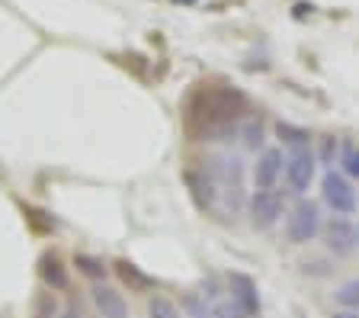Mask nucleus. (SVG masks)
I'll return each instance as SVG.
<instances>
[{"instance_id":"f257e3e1","label":"nucleus","mask_w":359,"mask_h":318,"mask_svg":"<svg viewBox=\"0 0 359 318\" xmlns=\"http://www.w3.org/2000/svg\"><path fill=\"white\" fill-rule=\"evenodd\" d=\"M247 110V97L228 84H199L183 106V126L196 142H218L231 135L241 113Z\"/></svg>"},{"instance_id":"f03ea898","label":"nucleus","mask_w":359,"mask_h":318,"mask_svg":"<svg viewBox=\"0 0 359 318\" xmlns=\"http://www.w3.org/2000/svg\"><path fill=\"white\" fill-rule=\"evenodd\" d=\"M321 232V206L311 199H299L292 206L289 219H285V235L292 244H308Z\"/></svg>"},{"instance_id":"7ed1b4c3","label":"nucleus","mask_w":359,"mask_h":318,"mask_svg":"<svg viewBox=\"0 0 359 318\" xmlns=\"http://www.w3.org/2000/svg\"><path fill=\"white\" fill-rule=\"evenodd\" d=\"M321 197H324V203L334 209V216H353L359 206V197H356V190H353V183L346 180L344 174H337L334 167L321 177Z\"/></svg>"},{"instance_id":"20e7f679","label":"nucleus","mask_w":359,"mask_h":318,"mask_svg":"<svg viewBox=\"0 0 359 318\" xmlns=\"http://www.w3.org/2000/svg\"><path fill=\"white\" fill-rule=\"evenodd\" d=\"M283 193L279 190H257L250 197V222L254 228H273L279 219H283Z\"/></svg>"},{"instance_id":"39448f33","label":"nucleus","mask_w":359,"mask_h":318,"mask_svg":"<svg viewBox=\"0 0 359 318\" xmlns=\"http://www.w3.org/2000/svg\"><path fill=\"white\" fill-rule=\"evenodd\" d=\"M314 154L308 152H292L289 158H285V183H289V190L292 193H308V187H311V180H314Z\"/></svg>"},{"instance_id":"423d86ee","label":"nucleus","mask_w":359,"mask_h":318,"mask_svg":"<svg viewBox=\"0 0 359 318\" xmlns=\"http://www.w3.org/2000/svg\"><path fill=\"white\" fill-rule=\"evenodd\" d=\"M324 244H327V251H334L337 258H346V254H353V251H356V244H359L356 225H353L350 219H344V216L330 219L327 225H324Z\"/></svg>"},{"instance_id":"0eeeda50","label":"nucleus","mask_w":359,"mask_h":318,"mask_svg":"<svg viewBox=\"0 0 359 318\" xmlns=\"http://www.w3.org/2000/svg\"><path fill=\"white\" fill-rule=\"evenodd\" d=\"M228 299H231L247 318L260 315V293H257V283L250 280L247 273H231V277H228Z\"/></svg>"},{"instance_id":"6e6552de","label":"nucleus","mask_w":359,"mask_h":318,"mask_svg":"<svg viewBox=\"0 0 359 318\" xmlns=\"http://www.w3.org/2000/svg\"><path fill=\"white\" fill-rule=\"evenodd\" d=\"M283 164H285V158H283V152L279 148H263L260 152V158H257V164H254V187L257 190H273L276 187V180H279V174H283Z\"/></svg>"},{"instance_id":"1a4fd4ad","label":"nucleus","mask_w":359,"mask_h":318,"mask_svg":"<svg viewBox=\"0 0 359 318\" xmlns=\"http://www.w3.org/2000/svg\"><path fill=\"white\" fill-rule=\"evenodd\" d=\"M39 280L52 289V293H65V289L71 286V273H67L65 260H61L58 254L45 251L42 258H39Z\"/></svg>"},{"instance_id":"9d476101","label":"nucleus","mask_w":359,"mask_h":318,"mask_svg":"<svg viewBox=\"0 0 359 318\" xmlns=\"http://www.w3.org/2000/svg\"><path fill=\"white\" fill-rule=\"evenodd\" d=\"M93 305H97L100 318H128L126 299L112 286H93Z\"/></svg>"},{"instance_id":"9b49d317","label":"nucleus","mask_w":359,"mask_h":318,"mask_svg":"<svg viewBox=\"0 0 359 318\" xmlns=\"http://www.w3.org/2000/svg\"><path fill=\"white\" fill-rule=\"evenodd\" d=\"M112 267H116V277H119V280L128 286V293H151V289H154V280H151L142 267H135L132 260L119 258Z\"/></svg>"},{"instance_id":"f8f14e48","label":"nucleus","mask_w":359,"mask_h":318,"mask_svg":"<svg viewBox=\"0 0 359 318\" xmlns=\"http://www.w3.org/2000/svg\"><path fill=\"white\" fill-rule=\"evenodd\" d=\"M276 138L289 148V152H305L308 142H311V135H308V129H302V126H292V122H276Z\"/></svg>"},{"instance_id":"ddd939ff","label":"nucleus","mask_w":359,"mask_h":318,"mask_svg":"<svg viewBox=\"0 0 359 318\" xmlns=\"http://www.w3.org/2000/svg\"><path fill=\"white\" fill-rule=\"evenodd\" d=\"M74 267H77V273L87 277V280H103L106 270H109V267H106L100 258H93V254H74Z\"/></svg>"},{"instance_id":"4468645a","label":"nucleus","mask_w":359,"mask_h":318,"mask_svg":"<svg viewBox=\"0 0 359 318\" xmlns=\"http://www.w3.org/2000/svg\"><path fill=\"white\" fill-rule=\"evenodd\" d=\"M340 164H344V177L346 180H359V145L344 142L340 145Z\"/></svg>"},{"instance_id":"2eb2a0df","label":"nucleus","mask_w":359,"mask_h":318,"mask_svg":"<svg viewBox=\"0 0 359 318\" xmlns=\"http://www.w3.org/2000/svg\"><path fill=\"white\" fill-rule=\"evenodd\" d=\"M334 299H337L340 305H344V309L359 312V277H356V280H346L344 286H340V289L334 293Z\"/></svg>"},{"instance_id":"dca6fc26","label":"nucleus","mask_w":359,"mask_h":318,"mask_svg":"<svg viewBox=\"0 0 359 318\" xmlns=\"http://www.w3.org/2000/svg\"><path fill=\"white\" fill-rule=\"evenodd\" d=\"M148 318H183V315H180V309L170 303V299H167V296H151Z\"/></svg>"},{"instance_id":"f3484780","label":"nucleus","mask_w":359,"mask_h":318,"mask_svg":"<svg viewBox=\"0 0 359 318\" xmlns=\"http://www.w3.org/2000/svg\"><path fill=\"white\" fill-rule=\"evenodd\" d=\"M337 158H340V138H337V135H324L321 138V148H318V158H314V161H321L324 167H334Z\"/></svg>"},{"instance_id":"a211bd4d","label":"nucleus","mask_w":359,"mask_h":318,"mask_svg":"<svg viewBox=\"0 0 359 318\" xmlns=\"http://www.w3.org/2000/svg\"><path fill=\"white\" fill-rule=\"evenodd\" d=\"M244 145L250 148V152L263 145V126H260V122H250V126L244 129Z\"/></svg>"},{"instance_id":"6ab92c4d","label":"nucleus","mask_w":359,"mask_h":318,"mask_svg":"<svg viewBox=\"0 0 359 318\" xmlns=\"http://www.w3.org/2000/svg\"><path fill=\"white\" fill-rule=\"evenodd\" d=\"M55 315V299L48 293H42L36 299V318H52Z\"/></svg>"},{"instance_id":"aec40b11","label":"nucleus","mask_w":359,"mask_h":318,"mask_svg":"<svg viewBox=\"0 0 359 318\" xmlns=\"http://www.w3.org/2000/svg\"><path fill=\"white\" fill-rule=\"evenodd\" d=\"M334 318H359V312H350V309H344V312H334Z\"/></svg>"},{"instance_id":"412c9836","label":"nucleus","mask_w":359,"mask_h":318,"mask_svg":"<svg viewBox=\"0 0 359 318\" xmlns=\"http://www.w3.org/2000/svg\"><path fill=\"white\" fill-rule=\"evenodd\" d=\"M58 318H83V315H81V312H77V309H67V312H61Z\"/></svg>"},{"instance_id":"4be33fe9","label":"nucleus","mask_w":359,"mask_h":318,"mask_svg":"<svg viewBox=\"0 0 359 318\" xmlns=\"http://www.w3.org/2000/svg\"><path fill=\"white\" fill-rule=\"evenodd\" d=\"M356 238H359V225H356Z\"/></svg>"}]
</instances>
